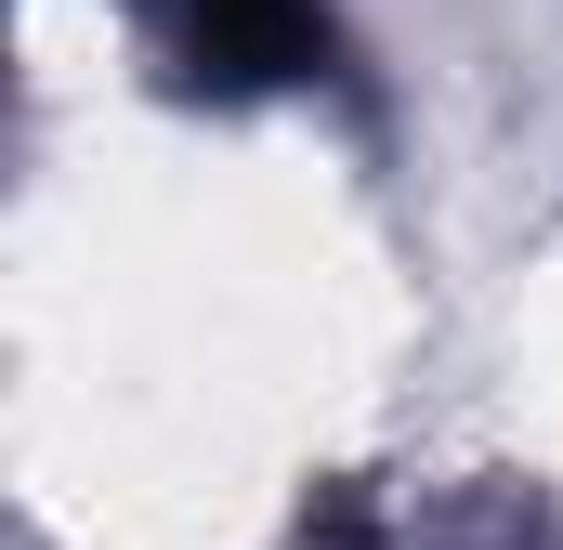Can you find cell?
Masks as SVG:
<instances>
[{
	"label": "cell",
	"instance_id": "cell-1",
	"mask_svg": "<svg viewBox=\"0 0 563 550\" xmlns=\"http://www.w3.org/2000/svg\"><path fill=\"white\" fill-rule=\"evenodd\" d=\"M184 40H197L210 79H301L328 53L314 0H184Z\"/></svg>",
	"mask_w": 563,
	"mask_h": 550
}]
</instances>
